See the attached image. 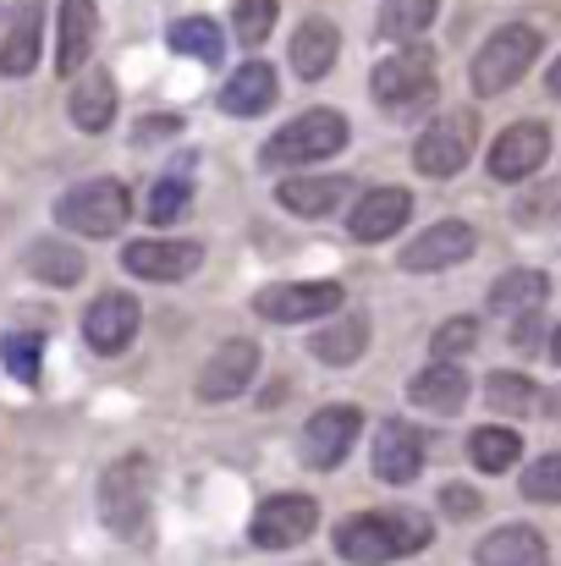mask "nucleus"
I'll return each mask as SVG.
<instances>
[{
    "label": "nucleus",
    "mask_w": 561,
    "mask_h": 566,
    "mask_svg": "<svg viewBox=\"0 0 561 566\" xmlns=\"http://www.w3.org/2000/svg\"><path fill=\"white\" fill-rule=\"evenodd\" d=\"M429 517L418 512H359L336 528V556L353 566H385V562H402V556H418L429 545Z\"/></svg>",
    "instance_id": "1"
},
{
    "label": "nucleus",
    "mask_w": 561,
    "mask_h": 566,
    "mask_svg": "<svg viewBox=\"0 0 561 566\" xmlns=\"http://www.w3.org/2000/svg\"><path fill=\"white\" fill-rule=\"evenodd\" d=\"M149 495H155V468L149 457H122L100 479V517L122 539H144L149 528Z\"/></svg>",
    "instance_id": "2"
},
{
    "label": "nucleus",
    "mask_w": 561,
    "mask_h": 566,
    "mask_svg": "<svg viewBox=\"0 0 561 566\" xmlns=\"http://www.w3.org/2000/svg\"><path fill=\"white\" fill-rule=\"evenodd\" d=\"M534 61H540V28L512 22V28H496L479 44V55L468 66V83H474V94H507L512 83H523V72Z\"/></svg>",
    "instance_id": "3"
},
{
    "label": "nucleus",
    "mask_w": 561,
    "mask_h": 566,
    "mask_svg": "<svg viewBox=\"0 0 561 566\" xmlns=\"http://www.w3.org/2000/svg\"><path fill=\"white\" fill-rule=\"evenodd\" d=\"M370 94L380 111L391 116H413L435 99V50H396L391 61H380L370 77Z\"/></svg>",
    "instance_id": "4"
},
{
    "label": "nucleus",
    "mask_w": 561,
    "mask_h": 566,
    "mask_svg": "<svg viewBox=\"0 0 561 566\" xmlns=\"http://www.w3.org/2000/svg\"><path fill=\"white\" fill-rule=\"evenodd\" d=\"M347 149V116L336 111H303L292 116L270 144H264V166H309V160H331Z\"/></svg>",
    "instance_id": "5"
},
{
    "label": "nucleus",
    "mask_w": 561,
    "mask_h": 566,
    "mask_svg": "<svg viewBox=\"0 0 561 566\" xmlns=\"http://www.w3.org/2000/svg\"><path fill=\"white\" fill-rule=\"evenodd\" d=\"M127 214H133V198H127L122 182H111V177L83 182V188H72L55 203V220H61L66 231H83V237H116V231L127 226Z\"/></svg>",
    "instance_id": "6"
},
{
    "label": "nucleus",
    "mask_w": 561,
    "mask_h": 566,
    "mask_svg": "<svg viewBox=\"0 0 561 566\" xmlns=\"http://www.w3.org/2000/svg\"><path fill=\"white\" fill-rule=\"evenodd\" d=\"M474 138H479V116L474 111H446L440 122H429V133L413 149V166L424 177H457L474 160Z\"/></svg>",
    "instance_id": "7"
},
{
    "label": "nucleus",
    "mask_w": 561,
    "mask_h": 566,
    "mask_svg": "<svg viewBox=\"0 0 561 566\" xmlns=\"http://www.w3.org/2000/svg\"><path fill=\"white\" fill-rule=\"evenodd\" d=\"M347 292L336 281H276L253 297V314H264L270 325H303L320 314H342Z\"/></svg>",
    "instance_id": "8"
},
{
    "label": "nucleus",
    "mask_w": 561,
    "mask_h": 566,
    "mask_svg": "<svg viewBox=\"0 0 561 566\" xmlns=\"http://www.w3.org/2000/svg\"><path fill=\"white\" fill-rule=\"evenodd\" d=\"M314 523H320V501H314V495H270V501L253 512L248 539H253L259 551H292V545H303V539L314 534Z\"/></svg>",
    "instance_id": "9"
},
{
    "label": "nucleus",
    "mask_w": 561,
    "mask_h": 566,
    "mask_svg": "<svg viewBox=\"0 0 561 566\" xmlns=\"http://www.w3.org/2000/svg\"><path fill=\"white\" fill-rule=\"evenodd\" d=\"M359 429H364V412H359V407H347V401L320 407V412L309 418V429H303V462L320 468V473L342 468L347 451H353V440H359Z\"/></svg>",
    "instance_id": "10"
},
{
    "label": "nucleus",
    "mask_w": 561,
    "mask_h": 566,
    "mask_svg": "<svg viewBox=\"0 0 561 566\" xmlns=\"http://www.w3.org/2000/svg\"><path fill=\"white\" fill-rule=\"evenodd\" d=\"M474 248H479V231H474L468 220H440V226H429L424 237H413V242L402 248V270H407V275H435V270L463 264Z\"/></svg>",
    "instance_id": "11"
},
{
    "label": "nucleus",
    "mask_w": 561,
    "mask_h": 566,
    "mask_svg": "<svg viewBox=\"0 0 561 566\" xmlns=\"http://www.w3.org/2000/svg\"><path fill=\"white\" fill-rule=\"evenodd\" d=\"M546 155H551V127L546 122H512L490 144V177L496 182H523L546 166Z\"/></svg>",
    "instance_id": "12"
},
{
    "label": "nucleus",
    "mask_w": 561,
    "mask_h": 566,
    "mask_svg": "<svg viewBox=\"0 0 561 566\" xmlns=\"http://www.w3.org/2000/svg\"><path fill=\"white\" fill-rule=\"evenodd\" d=\"M138 297H127V292H100L94 303H89V314H83V342L100 353V358H116V353H127V342L138 336Z\"/></svg>",
    "instance_id": "13"
},
{
    "label": "nucleus",
    "mask_w": 561,
    "mask_h": 566,
    "mask_svg": "<svg viewBox=\"0 0 561 566\" xmlns=\"http://www.w3.org/2000/svg\"><path fill=\"white\" fill-rule=\"evenodd\" d=\"M204 264L198 242H177V237H149V242H127L122 248V270L144 275V281H187Z\"/></svg>",
    "instance_id": "14"
},
{
    "label": "nucleus",
    "mask_w": 561,
    "mask_h": 566,
    "mask_svg": "<svg viewBox=\"0 0 561 566\" xmlns=\"http://www.w3.org/2000/svg\"><path fill=\"white\" fill-rule=\"evenodd\" d=\"M424 457H429L424 434H418L413 423H402V418H391V423L374 434V473H380L385 484H413V479L424 473Z\"/></svg>",
    "instance_id": "15"
},
{
    "label": "nucleus",
    "mask_w": 561,
    "mask_h": 566,
    "mask_svg": "<svg viewBox=\"0 0 561 566\" xmlns=\"http://www.w3.org/2000/svg\"><path fill=\"white\" fill-rule=\"evenodd\" d=\"M253 375H259V347L253 342H226L198 375V401H231L253 385Z\"/></svg>",
    "instance_id": "16"
},
{
    "label": "nucleus",
    "mask_w": 561,
    "mask_h": 566,
    "mask_svg": "<svg viewBox=\"0 0 561 566\" xmlns=\"http://www.w3.org/2000/svg\"><path fill=\"white\" fill-rule=\"evenodd\" d=\"M407 214H413V192L374 188V192H364V198L353 203V214H347V231H353L359 242H385L396 226H407Z\"/></svg>",
    "instance_id": "17"
},
{
    "label": "nucleus",
    "mask_w": 561,
    "mask_h": 566,
    "mask_svg": "<svg viewBox=\"0 0 561 566\" xmlns=\"http://www.w3.org/2000/svg\"><path fill=\"white\" fill-rule=\"evenodd\" d=\"M94 28H100L94 0H61V39H55V72L61 77L83 72V61L94 50Z\"/></svg>",
    "instance_id": "18"
},
{
    "label": "nucleus",
    "mask_w": 561,
    "mask_h": 566,
    "mask_svg": "<svg viewBox=\"0 0 561 566\" xmlns=\"http://www.w3.org/2000/svg\"><path fill=\"white\" fill-rule=\"evenodd\" d=\"M270 105H276V66H270V61L237 66V72L226 77V88H220V111H226V116H259V111H270Z\"/></svg>",
    "instance_id": "19"
},
{
    "label": "nucleus",
    "mask_w": 561,
    "mask_h": 566,
    "mask_svg": "<svg viewBox=\"0 0 561 566\" xmlns=\"http://www.w3.org/2000/svg\"><path fill=\"white\" fill-rule=\"evenodd\" d=\"M39 28H44L39 0H17L11 28H6V44H0V72L6 77H28L39 66Z\"/></svg>",
    "instance_id": "20"
},
{
    "label": "nucleus",
    "mask_w": 561,
    "mask_h": 566,
    "mask_svg": "<svg viewBox=\"0 0 561 566\" xmlns=\"http://www.w3.org/2000/svg\"><path fill=\"white\" fill-rule=\"evenodd\" d=\"M407 401L424 407V412H440V418L463 412V401H468V375H463V364H429L424 375H413Z\"/></svg>",
    "instance_id": "21"
},
{
    "label": "nucleus",
    "mask_w": 561,
    "mask_h": 566,
    "mask_svg": "<svg viewBox=\"0 0 561 566\" xmlns=\"http://www.w3.org/2000/svg\"><path fill=\"white\" fill-rule=\"evenodd\" d=\"M474 562L479 566H546L551 556H546V539L529 523H507V528H496V534L479 539Z\"/></svg>",
    "instance_id": "22"
},
{
    "label": "nucleus",
    "mask_w": 561,
    "mask_h": 566,
    "mask_svg": "<svg viewBox=\"0 0 561 566\" xmlns=\"http://www.w3.org/2000/svg\"><path fill=\"white\" fill-rule=\"evenodd\" d=\"M336 50H342L336 28H331L325 17H303V28L292 33V72H298L303 83H320V77L336 66Z\"/></svg>",
    "instance_id": "23"
},
{
    "label": "nucleus",
    "mask_w": 561,
    "mask_h": 566,
    "mask_svg": "<svg viewBox=\"0 0 561 566\" xmlns=\"http://www.w3.org/2000/svg\"><path fill=\"white\" fill-rule=\"evenodd\" d=\"M364 347H370V319H364V314H342V319H331V325L309 342V353H314L325 369H347V364H359Z\"/></svg>",
    "instance_id": "24"
},
{
    "label": "nucleus",
    "mask_w": 561,
    "mask_h": 566,
    "mask_svg": "<svg viewBox=\"0 0 561 566\" xmlns=\"http://www.w3.org/2000/svg\"><path fill=\"white\" fill-rule=\"evenodd\" d=\"M546 292H551V281H546V270H507L496 286H490V314H534L540 303H546Z\"/></svg>",
    "instance_id": "25"
},
{
    "label": "nucleus",
    "mask_w": 561,
    "mask_h": 566,
    "mask_svg": "<svg viewBox=\"0 0 561 566\" xmlns=\"http://www.w3.org/2000/svg\"><path fill=\"white\" fill-rule=\"evenodd\" d=\"M111 116H116V83H111L105 72H89V77L72 88V122H77L83 133H105Z\"/></svg>",
    "instance_id": "26"
},
{
    "label": "nucleus",
    "mask_w": 561,
    "mask_h": 566,
    "mask_svg": "<svg viewBox=\"0 0 561 566\" xmlns=\"http://www.w3.org/2000/svg\"><path fill=\"white\" fill-rule=\"evenodd\" d=\"M292 214H331L342 198H347V182L342 177H292V182H281L276 192Z\"/></svg>",
    "instance_id": "27"
},
{
    "label": "nucleus",
    "mask_w": 561,
    "mask_h": 566,
    "mask_svg": "<svg viewBox=\"0 0 561 566\" xmlns=\"http://www.w3.org/2000/svg\"><path fill=\"white\" fill-rule=\"evenodd\" d=\"M518 457H523V440H518L512 429H501V423L468 434V462H474L479 473H507Z\"/></svg>",
    "instance_id": "28"
},
{
    "label": "nucleus",
    "mask_w": 561,
    "mask_h": 566,
    "mask_svg": "<svg viewBox=\"0 0 561 566\" xmlns=\"http://www.w3.org/2000/svg\"><path fill=\"white\" fill-rule=\"evenodd\" d=\"M28 270L50 286H77L83 281V253L66 248V242H33L28 248Z\"/></svg>",
    "instance_id": "29"
},
{
    "label": "nucleus",
    "mask_w": 561,
    "mask_h": 566,
    "mask_svg": "<svg viewBox=\"0 0 561 566\" xmlns=\"http://www.w3.org/2000/svg\"><path fill=\"white\" fill-rule=\"evenodd\" d=\"M172 50H183L193 61H220L226 55V39H220V28L209 22V17H183V22H172Z\"/></svg>",
    "instance_id": "30"
},
{
    "label": "nucleus",
    "mask_w": 561,
    "mask_h": 566,
    "mask_svg": "<svg viewBox=\"0 0 561 566\" xmlns=\"http://www.w3.org/2000/svg\"><path fill=\"white\" fill-rule=\"evenodd\" d=\"M39 358H44V336L39 331H11L0 336V364L17 385H33L39 379Z\"/></svg>",
    "instance_id": "31"
},
{
    "label": "nucleus",
    "mask_w": 561,
    "mask_h": 566,
    "mask_svg": "<svg viewBox=\"0 0 561 566\" xmlns=\"http://www.w3.org/2000/svg\"><path fill=\"white\" fill-rule=\"evenodd\" d=\"M485 401L496 407V412H529L534 401H540V385L529 375H512V369H501V375L485 379Z\"/></svg>",
    "instance_id": "32"
},
{
    "label": "nucleus",
    "mask_w": 561,
    "mask_h": 566,
    "mask_svg": "<svg viewBox=\"0 0 561 566\" xmlns=\"http://www.w3.org/2000/svg\"><path fill=\"white\" fill-rule=\"evenodd\" d=\"M429 22H435V0H385V11H380V33H391V39H413Z\"/></svg>",
    "instance_id": "33"
},
{
    "label": "nucleus",
    "mask_w": 561,
    "mask_h": 566,
    "mask_svg": "<svg viewBox=\"0 0 561 566\" xmlns=\"http://www.w3.org/2000/svg\"><path fill=\"white\" fill-rule=\"evenodd\" d=\"M468 347H479V319H474V314H457V319H446V325L435 331V342H429L435 364H457Z\"/></svg>",
    "instance_id": "34"
},
{
    "label": "nucleus",
    "mask_w": 561,
    "mask_h": 566,
    "mask_svg": "<svg viewBox=\"0 0 561 566\" xmlns=\"http://www.w3.org/2000/svg\"><path fill=\"white\" fill-rule=\"evenodd\" d=\"M276 0H237V44L242 50H259L264 39H270V28H276Z\"/></svg>",
    "instance_id": "35"
},
{
    "label": "nucleus",
    "mask_w": 561,
    "mask_h": 566,
    "mask_svg": "<svg viewBox=\"0 0 561 566\" xmlns=\"http://www.w3.org/2000/svg\"><path fill=\"white\" fill-rule=\"evenodd\" d=\"M523 495L540 501V506H557L561 501V451L540 457L534 468H523Z\"/></svg>",
    "instance_id": "36"
},
{
    "label": "nucleus",
    "mask_w": 561,
    "mask_h": 566,
    "mask_svg": "<svg viewBox=\"0 0 561 566\" xmlns=\"http://www.w3.org/2000/svg\"><path fill=\"white\" fill-rule=\"evenodd\" d=\"M187 198H193V182H187V177H166V182H155L149 220H155V226H172V220L187 209Z\"/></svg>",
    "instance_id": "37"
},
{
    "label": "nucleus",
    "mask_w": 561,
    "mask_h": 566,
    "mask_svg": "<svg viewBox=\"0 0 561 566\" xmlns=\"http://www.w3.org/2000/svg\"><path fill=\"white\" fill-rule=\"evenodd\" d=\"M177 133H183V116H144V122L133 127L138 144H160V138H177Z\"/></svg>",
    "instance_id": "38"
},
{
    "label": "nucleus",
    "mask_w": 561,
    "mask_h": 566,
    "mask_svg": "<svg viewBox=\"0 0 561 566\" xmlns=\"http://www.w3.org/2000/svg\"><path fill=\"white\" fill-rule=\"evenodd\" d=\"M440 506H446L451 517H474V512H479V490H468V484H446V490H440Z\"/></svg>",
    "instance_id": "39"
},
{
    "label": "nucleus",
    "mask_w": 561,
    "mask_h": 566,
    "mask_svg": "<svg viewBox=\"0 0 561 566\" xmlns=\"http://www.w3.org/2000/svg\"><path fill=\"white\" fill-rule=\"evenodd\" d=\"M546 412H551V418L561 423V390H551V396H546Z\"/></svg>",
    "instance_id": "40"
},
{
    "label": "nucleus",
    "mask_w": 561,
    "mask_h": 566,
    "mask_svg": "<svg viewBox=\"0 0 561 566\" xmlns=\"http://www.w3.org/2000/svg\"><path fill=\"white\" fill-rule=\"evenodd\" d=\"M546 88H551V94H557V99H561V61H557V66H551V77H546Z\"/></svg>",
    "instance_id": "41"
},
{
    "label": "nucleus",
    "mask_w": 561,
    "mask_h": 566,
    "mask_svg": "<svg viewBox=\"0 0 561 566\" xmlns=\"http://www.w3.org/2000/svg\"><path fill=\"white\" fill-rule=\"evenodd\" d=\"M551 358H557V364H561V331H557V336H551Z\"/></svg>",
    "instance_id": "42"
}]
</instances>
